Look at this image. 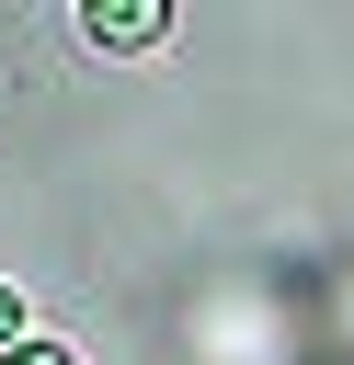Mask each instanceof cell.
<instances>
[{
  "label": "cell",
  "mask_w": 354,
  "mask_h": 365,
  "mask_svg": "<svg viewBox=\"0 0 354 365\" xmlns=\"http://www.w3.org/2000/svg\"><path fill=\"white\" fill-rule=\"evenodd\" d=\"M91 46H160V0H103L91 11Z\"/></svg>",
  "instance_id": "6da1fadb"
},
{
  "label": "cell",
  "mask_w": 354,
  "mask_h": 365,
  "mask_svg": "<svg viewBox=\"0 0 354 365\" xmlns=\"http://www.w3.org/2000/svg\"><path fill=\"white\" fill-rule=\"evenodd\" d=\"M11 342H23V297L0 285V354H11Z\"/></svg>",
  "instance_id": "7a4b0ae2"
},
{
  "label": "cell",
  "mask_w": 354,
  "mask_h": 365,
  "mask_svg": "<svg viewBox=\"0 0 354 365\" xmlns=\"http://www.w3.org/2000/svg\"><path fill=\"white\" fill-rule=\"evenodd\" d=\"M0 365H69V354H57V342H11Z\"/></svg>",
  "instance_id": "3957f363"
}]
</instances>
